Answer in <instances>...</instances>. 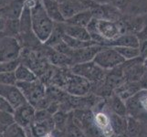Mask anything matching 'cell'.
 Listing matches in <instances>:
<instances>
[{"instance_id": "obj_1", "label": "cell", "mask_w": 147, "mask_h": 137, "mask_svg": "<svg viewBox=\"0 0 147 137\" xmlns=\"http://www.w3.org/2000/svg\"><path fill=\"white\" fill-rule=\"evenodd\" d=\"M32 31L39 42L46 43L54 29V22L45 10L42 0H33L29 6Z\"/></svg>"}, {"instance_id": "obj_2", "label": "cell", "mask_w": 147, "mask_h": 137, "mask_svg": "<svg viewBox=\"0 0 147 137\" xmlns=\"http://www.w3.org/2000/svg\"><path fill=\"white\" fill-rule=\"evenodd\" d=\"M18 89L25 96L27 101L36 110H46L50 103L46 97V85L38 79L31 82H17Z\"/></svg>"}, {"instance_id": "obj_3", "label": "cell", "mask_w": 147, "mask_h": 137, "mask_svg": "<svg viewBox=\"0 0 147 137\" xmlns=\"http://www.w3.org/2000/svg\"><path fill=\"white\" fill-rule=\"evenodd\" d=\"M71 72L76 75L88 80L92 84H101L104 82L106 74H107L105 72V70L99 67L97 64L94 63L93 60L85 63L76 64L71 68Z\"/></svg>"}, {"instance_id": "obj_4", "label": "cell", "mask_w": 147, "mask_h": 137, "mask_svg": "<svg viewBox=\"0 0 147 137\" xmlns=\"http://www.w3.org/2000/svg\"><path fill=\"white\" fill-rule=\"evenodd\" d=\"M94 63L105 70L120 67L126 60L114 48L103 47L93 59Z\"/></svg>"}, {"instance_id": "obj_5", "label": "cell", "mask_w": 147, "mask_h": 137, "mask_svg": "<svg viewBox=\"0 0 147 137\" xmlns=\"http://www.w3.org/2000/svg\"><path fill=\"white\" fill-rule=\"evenodd\" d=\"M93 87V84L80 76L74 73H67L66 82L64 85V90H66L69 95L72 96H87L90 92Z\"/></svg>"}, {"instance_id": "obj_6", "label": "cell", "mask_w": 147, "mask_h": 137, "mask_svg": "<svg viewBox=\"0 0 147 137\" xmlns=\"http://www.w3.org/2000/svg\"><path fill=\"white\" fill-rule=\"evenodd\" d=\"M21 55V45L14 37L0 38V62L18 59Z\"/></svg>"}, {"instance_id": "obj_7", "label": "cell", "mask_w": 147, "mask_h": 137, "mask_svg": "<svg viewBox=\"0 0 147 137\" xmlns=\"http://www.w3.org/2000/svg\"><path fill=\"white\" fill-rule=\"evenodd\" d=\"M121 68L123 72L125 80L131 82H139L147 70L144 66V59L140 57L126 60L123 65H121Z\"/></svg>"}, {"instance_id": "obj_8", "label": "cell", "mask_w": 147, "mask_h": 137, "mask_svg": "<svg viewBox=\"0 0 147 137\" xmlns=\"http://www.w3.org/2000/svg\"><path fill=\"white\" fill-rule=\"evenodd\" d=\"M36 111L37 110L35 109L34 106L28 103H25L15 109L13 113L14 121L22 128L27 129L30 127L35 121Z\"/></svg>"}, {"instance_id": "obj_9", "label": "cell", "mask_w": 147, "mask_h": 137, "mask_svg": "<svg viewBox=\"0 0 147 137\" xmlns=\"http://www.w3.org/2000/svg\"><path fill=\"white\" fill-rule=\"evenodd\" d=\"M0 96L6 99L14 109L28 103L17 85H0Z\"/></svg>"}, {"instance_id": "obj_10", "label": "cell", "mask_w": 147, "mask_h": 137, "mask_svg": "<svg viewBox=\"0 0 147 137\" xmlns=\"http://www.w3.org/2000/svg\"><path fill=\"white\" fill-rule=\"evenodd\" d=\"M25 7L24 0H15L7 6L0 9V18L6 20L19 19Z\"/></svg>"}, {"instance_id": "obj_11", "label": "cell", "mask_w": 147, "mask_h": 137, "mask_svg": "<svg viewBox=\"0 0 147 137\" xmlns=\"http://www.w3.org/2000/svg\"><path fill=\"white\" fill-rule=\"evenodd\" d=\"M55 124L53 117L46 121H34L33 124L30 126L31 134L33 137H46L54 130Z\"/></svg>"}, {"instance_id": "obj_12", "label": "cell", "mask_w": 147, "mask_h": 137, "mask_svg": "<svg viewBox=\"0 0 147 137\" xmlns=\"http://www.w3.org/2000/svg\"><path fill=\"white\" fill-rule=\"evenodd\" d=\"M140 90H142V87L139 82H131L126 80L124 83L119 86L114 90V93L125 101L134 96L135 94H137Z\"/></svg>"}, {"instance_id": "obj_13", "label": "cell", "mask_w": 147, "mask_h": 137, "mask_svg": "<svg viewBox=\"0 0 147 137\" xmlns=\"http://www.w3.org/2000/svg\"><path fill=\"white\" fill-rule=\"evenodd\" d=\"M94 123L103 137H110L114 134L109 114H106L102 111L97 113L94 114Z\"/></svg>"}, {"instance_id": "obj_14", "label": "cell", "mask_w": 147, "mask_h": 137, "mask_svg": "<svg viewBox=\"0 0 147 137\" xmlns=\"http://www.w3.org/2000/svg\"><path fill=\"white\" fill-rule=\"evenodd\" d=\"M62 27L64 30V34L67 35V36H69L76 39L82 40V41H90V40H92L87 28L74 26V25H69V24L65 25V26L63 25Z\"/></svg>"}, {"instance_id": "obj_15", "label": "cell", "mask_w": 147, "mask_h": 137, "mask_svg": "<svg viewBox=\"0 0 147 137\" xmlns=\"http://www.w3.org/2000/svg\"><path fill=\"white\" fill-rule=\"evenodd\" d=\"M106 47L116 48V47H130V48H140V42L138 38L133 35H121L105 45Z\"/></svg>"}, {"instance_id": "obj_16", "label": "cell", "mask_w": 147, "mask_h": 137, "mask_svg": "<svg viewBox=\"0 0 147 137\" xmlns=\"http://www.w3.org/2000/svg\"><path fill=\"white\" fill-rule=\"evenodd\" d=\"M15 76H16L17 82H31L38 79L31 69L22 63H20L17 70H15Z\"/></svg>"}, {"instance_id": "obj_17", "label": "cell", "mask_w": 147, "mask_h": 137, "mask_svg": "<svg viewBox=\"0 0 147 137\" xmlns=\"http://www.w3.org/2000/svg\"><path fill=\"white\" fill-rule=\"evenodd\" d=\"M42 3L46 12L53 21L59 23L66 21L61 12H60L59 5L57 2L54 1V0H42Z\"/></svg>"}, {"instance_id": "obj_18", "label": "cell", "mask_w": 147, "mask_h": 137, "mask_svg": "<svg viewBox=\"0 0 147 137\" xmlns=\"http://www.w3.org/2000/svg\"><path fill=\"white\" fill-rule=\"evenodd\" d=\"M110 107L113 111V113L115 114H118L123 117H126L128 113V110L126 107L125 101L121 100L118 95L113 93L111 96V101H110Z\"/></svg>"}, {"instance_id": "obj_19", "label": "cell", "mask_w": 147, "mask_h": 137, "mask_svg": "<svg viewBox=\"0 0 147 137\" xmlns=\"http://www.w3.org/2000/svg\"><path fill=\"white\" fill-rule=\"evenodd\" d=\"M92 13L89 11L80 12L74 15L72 18L66 20V22L69 25H74V26H80L83 28H87V26L92 21Z\"/></svg>"}, {"instance_id": "obj_20", "label": "cell", "mask_w": 147, "mask_h": 137, "mask_svg": "<svg viewBox=\"0 0 147 137\" xmlns=\"http://www.w3.org/2000/svg\"><path fill=\"white\" fill-rule=\"evenodd\" d=\"M109 116L114 133L127 134V119L126 117H123V116H120L113 113L109 114Z\"/></svg>"}, {"instance_id": "obj_21", "label": "cell", "mask_w": 147, "mask_h": 137, "mask_svg": "<svg viewBox=\"0 0 147 137\" xmlns=\"http://www.w3.org/2000/svg\"><path fill=\"white\" fill-rule=\"evenodd\" d=\"M49 59L53 65L59 66V67H69V66L73 67L74 66L71 59L69 58L67 55L56 51L55 49L49 55Z\"/></svg>"}, {"instance_id": "obj_22", "label": "cell", "mask_w": 147, "mask_h": 137, "mask_svg": "<svg viewBox=\"0 0 147 137\" xmlns=\"http://www.w3.org/2000/svg\"><path fill=\"white\" fill-rule=\"evenodd\" d=\"M62 41L72 49H83V48H87V47H92L94 45H99L97 42H95L94 40H90V41H82V40L80 39H76L73 38L67 35H63L62 36Z\"/></svg>"}, {"instance_id": "obj_23", "label": "cell", "mask_w": 147, "mask_h": 137, "mask_svg": "<svg viewBox=\"0 0 147 137\" xmlns=\"http://www.w3.org/2000/svg\"><path fill=\"white\" fill-rule=\"evenodd\" d=\"M65 137H88L84 131L75 123L73 115H71L68 120L67 128L65 132Z\"/></svg>"}, {"instance_id": "obj_24", "label": "cell", "mask_w": 147, "mask_h": 137, "mask_svg": "<svg viewBox=\"0 0 147 137\" xmlns=\"http://www.w3.org/2000/svg\"><path fill=\"white\" fill-rule=\"evenodd\" d=\"M3 137H28L26 130L16 123L12 124L3 132Z\"/></svg>"}, {"instance_id": "obj_25", "label": "cell", "mask_w": 147, "mask_h": 137, "mask_svg": "<svg viewBox=\"0 0 147 137\" xmlns=\"http://www.w3.org/2000/svg\"><path fill=\"white\" fill-rule=\"evenodd\" d=\"M117 51L123 56L125 60L134 59L140 57L141 49L140 48H130V47H116L114 48Z\"/></svg>"}, {"instance_id": "obj_26", "label": "cell", "mask_w": 147, "mask_h": 137, "mask_svg": "<svg viewBox=\"0 0 147 137\" xmlns=\"http://www.w3.org/2000/svg\"><path fill=\"white\" fill-rule=\"evenodd\" d=\"M14 123L15 121L12 113L0 111V134H3V132Z\"/></svg>"}, {"instance_id": "obj_27", "label": "cell", "mask_w": 147, "mask_h": 137, "mask_svg": "<svg viewBox=\"0 0 147 137\" xmlns=\"http://www.w3.org/2000/svg\"><path fill=\"white\" fill-rule=\"evenodd\" d=\"M21 63L19 59L16 60H11V61H5L0 62V73L4 72H15L18 65Z\"/></svg>"}, {"instance_id": "obj_28", "label": "cell", "mask_w": 147, "mask_h": 137, "mask_svg": "<svg viewBox=\"0 0 147 137\" xmlns=\"http://www.w3.org/2000/svg\"><path fill=\"white\" fill-rule=\"evenodd\" d=\"M140 126L138 121H136L133 117L127 119V134L129 137H135L139 134Z\"/></svg>"}, {"instance_id": "obj_29", "label": "cell", "mask_w": 147, "mask_h": 137, "mask_svg": "<svg viewBox=\"0 0 147 137\" xmlns=\"http://www.w3.org/2000/svg\"><path fill=\"white\" fill-rule=\"evenodd\" d=\"M17 79L15 72L0 73V85H16Z\"/></svg>"}, {"instance_id": "obj_30", "label": "cell", "mask_w": 147, "mask_h": 137, "mask_svg": "<svg viewBox=\"0 0 147 137\" xmlns=\"http://www.w3.org/2000/svg\"><path fill=\"white\" fill-rule=\"evenodd\" d=\"M136 97L138 99V103L140 109H143L147 111V90H142L136 94Z\"/></svg>"}, {"instance_id": "obj_31", "label": "cell", "mask_w": 147, "mask_h": 137, "mask_svg": "<svg viewBox=\"0 0 147 137\" xmlns=\"http://www.w3.org/2000/svg\"><path fill=\"white\" fill-rule=\"evenodd\" d=\"M14 111H15V109L13 108V106L10 104L4 97L0 96V111L13 114Z\"/></svg>"}, {"instance_id": "obj_32", "label": "cell", "mask_w": 147, "mask_h": 137, "mask_svg": "<svg viewBox=\"0 0 147 137\" xmlns=\"http://www.w3.org/2000/svg\"><path fill=\"white\" fill-rule=\"evenodd\" d=\"M139 83H140L141 87H142V90H147V70H146L145 73L144 74V76L142 77V79L140 80Z\"/></svg>"}, {"instance_id": "obj_33", "label": "cell", "mask_w": 147, "mask_h": 137, "mask_svg": "<svg viewBox=\"0 0 147 137\" xmlns=\"http://www.w3.org/2000/svg\"><path fill=\"white\" fill-rule=\"evenodd\" d=\"M6 26H7V20L3 18H0V33H4Z\"/></svg>"}, {"instance_id": "obj_34", "label": "cell", "mask_w": 147, "mask_h": 137, "mask_svg": "<svg viewBox=\"0 0 147 137\" xmlns=\"http://www.w3.org/2000/svg\"><path fill=\"white\" fill-rule=\"evenodd\" d=\"M110 137H129L127 134H121V133H114Z\"/></svg>"}, {"instance_id": "obj_35", "label": "cell", "mask_w": 147, "mask_h": 137, "mask_svg": "<svg viewBox=\"0 0 147 137\" xmlns=\"http://www.w3.org/2000/svg\"><path fill=\"white\" fill-rule=\"evenodd\" d=\"M144 66H145V67H146V69H147V58L144 59Z\"/></svg>"}, {"instance_id": "obj_36", "label": "cell", "mask_w": 147, "mask_h": 137, "mask_svg": "<svg viewBox=\"0 0 147 137\" xmlns=\"http://www.w3.org/2000/svg\"><path fill=\"white\" fill-rule=\"evenodd\" d=\"M4 35H5L4 33H0V38H1V37H3V36H4Z\"/></svg>"}, {"instance_id": "obj_37", "label": "cell", "mask_w": 147, "mask_h": 137, "mask_svg": "<svg viewBox=\"0 0 147 137\" xmlns=\"http://www.w3.org/2000/svg\"><path fill=\"white\" fill-rule=\"evenodd\" d=\"M0 137H3V134H0Z\"/></svg>"}]
</instances>
